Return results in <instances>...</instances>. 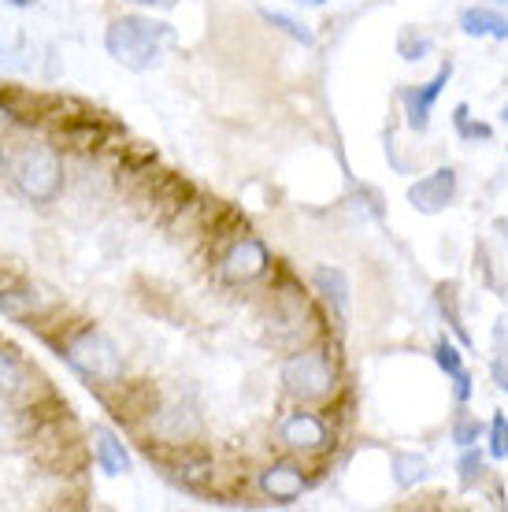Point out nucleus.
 I'll use <instances>...</instances> for the list:
<instances>
[{"label": "nucleus", "mask_w": 508, "mask_h": 512, "mask_svg": "<svg viewBox=\"0 0 508 512\" xmlns=\"http://www.w3.org/2000/svg\"><path fill=\"white\" fill-rule=\"evenodd\" d=\"M171 30L164 23H153V19H141V15H123L108 26L104 34V45L115 60L130 71H145L160 60V49L167 45Z\"/></svg>", "instance_id": "f257e3e1"}, {"label": "nucleus", "mask_w": 508, "mask_h": 512, "mask_svg": "<svg viewBox=\"0 0 508 512\" xmlns=\"http://www.w3.org/2000/svg\"><path fill=\"white\" fill-rule=\"evenodd\" d=\"M15 186L26 201L49 205L56 193L64 190V160L49 145H34L15 160Z\"/></svg>", "instance_id": "f03ea898"}, {"label": "nucleus", "mask_w": 508, "mask_h": 512, "mask_svg": "<svg viewBox=\"0 0 508 512\" xmlns=\"http://www.w3.org/2000/svg\"><path fill=\"white\" fill-rule=\"evenodd\" d=\"M67 360H71L75 372H82L93 383L115 386L123 379V353L101 331H82L78 338H71L67 342Z\"/></svg>", "instance_id": "7ed1b4c3"}, {"label": "nucleus", "mask_w": 508, "mask_h": 512, "mask_svg": "<svg viewBox=\"0 0 508 512\" xmlns=\"http://www.w3.org/2000/svg\"><path fill=\"white\" fill-rule=\"evenodd\" d=\"M282 386L286 394L297 401H319L334 390V364L327 360V353L319 349H305V353H293L282 364Z\"/></svg>", "instance_id": "20e7f679"}, {"label": "nucleus", "mask_w": 508, "mask_h": 512, "mask_svg": "<svg viewBox=\"0 0 508 512\" xmlns=\"http://www.w3.org/2000/svg\"><path fill=\"white\" fill-rule=\"evenodd\" d=\"M271 264L267 245L260 238H242V242L230 245V253L223 256V279L227 282H253L260 279Z\"/></svg>", "instance_id": "39448f33"}, {"label": "nucleus", "mask_w": 508, "mask_h": 512, "mask_svg": "<svg viewBox=\"0 0 508 512\" xmlns=\"http://www.w3.org/2000/svg\"><path fill=\"white\" fill-rule=\"evenodd\" d=\"M453 197H457V171H453V167H438V171H431V175L420 179L416 186H408V205L427 212V216L442 212Z\"/></svg>", "instance_id": "423d86ee"}, {"label": "nucleus", "mask_w": 508, "mask_h": 512, "mask_svg": "<svg viewBox=\"0 0 508 512\" xmlns=\"http://www.w3.org/2000/svg\"><path fill=\"white\" fill-rule=\"evenodd\" d=\"M153 435L160 438V442H171V446H178V442H190V438L201 435V416L190 409V405H164V409H156L153 416Z\"/></svg>", "instance_id": "0eeeda50"}, {"label": "nucleus", "mask_w": 508, "mask_h": 512, "mask_svg": "<svg viewBox=\"0 0 508 512\" xmlns=\"http://www.w3.org/2000/svg\"><path fill=\"white\" fill-rule=\"evenodd\" d=\"M312 290L319 294V301L327 305V312L334 316L338 327H345L349 320V279H345L342 268H316L312 271Z\"/></svg>", "instance_id": "6e6552de"}, {"label": "nucleus", "mask_w": 508, "mask_h": 512, "mask_svg": "<svg viewBox=\"0 0 508 512\" xmlns=\"http://www.w3.org/2000/svg\"><path fill=\"white\" fill-rule=\"evenodd\" d=\"M260 487H264V494L271 501H279V505H290L293 498H301L308 487L305 479V468L293 461H279L271 464L264 475H260Z\"/></svg>", "instance_id": "1a4fd4ad"}, {"label": "nucleus", "mask_w": 508, "mask_h": 512, "mask_svg": "<svg viewBox=\"0 0 508 512\" xmlns=\"http://www.w3.org/2000/svg\"><path fill=\"white\" fill-rule=\"evenodd\" d=\"M449 78H453V64H442L438 67V75H434L427 86H420V90H405L408 127L427 130V123H431V108H434V101L442 97L445 86H449Z\"/></svg>", "instance_id": "9d476101"}, {"label": "nucleus", "mask_w": 508, "mask_h": 512, "mask_svg": "<svg viewBox=\"0 0 508 512\" xmlns=\"http://www.w3.org/2000/svg\"><path fill=\"white\" fill-rule=\"evenodd\" d=\"M282 442L290 449H323L327 446V423L319 420L316 412H293L290 420L282 423Z\"/></svg>", "instance_id": "9b49d317"}, {"label": "nucleus", "mask_w": 508, "mask_h": 512, "mask_svg": "<svg viewBox=\"0 0 508 512\" xmlns=\"http://www.w3.org/2000/svg\"><path fill=\"white\" fill-rule=\"evenodd\" d=\"M460 30L468 34V38H494V41H508V19L494 8H483V4H475V8H464L460 12Z\"/></svg>", "instance_id": "f8f14e48"}, {"label": "nucleus", "mask_w": 508, "mask_h": 512, "mask_svg": "<svg viewBox=\"0 0 508 512\" xmlns=\"http://www.w3.org/2000/svg\"><path fill=\"white\" fill-rule=\"evenodd\" d=\"M93 453H97L101 472H108V475L130 472V453L123 449V442H119L108 427H93Z\"/></svg>", "instance_id": "ddd939ff"}, {"label": "nucleus", "mask_w": 508, "mask_h": 512, "mask_svg": "<svg viewBox=\"0 0 508 512\" xmlns=\"http://www.w3.org/2000/svg\"><path fill=\"white\" fill-rule=\"evenodd\" d=\"M0 312L4 316H34L41 305H45V297L34 290V286H15V290H0Z\"/></svg>", "instance_id": "4468645a"}, {"label": "nucleus", "mask_w": 508, "mask_h": 512, "mask_svg": "<svg viewBox=\"0 0 508 512\" xmlns=\"http://www.w3.org/2000/svg\"><path fill=\"white\" fill-rule=\"evenodd\" d=\"M175 479L182 483L186 490H197L204 487L208 479H212V461L208 457H186V461L175 468Z\"/></svg>", "instance_id": "2eb2a0df"}, {"label": "nucleus", "mask_w": 508, "mask_h": 512, "mask_svg": "<svg viewBox=\"0 0 508 512\" xmlns=\"http://www.w3.org/2000/svg\"><path fill=\"white\" fill-rule=\"evenodd\" d=\"M423 475H427V461L423 457H416V453H397L394 457V479L397 487H416Z\"/></svg>", "instance_id": "dca6fc26"}, {"label": "nucleus", "mask_w": 508, "mask_h": 512, "mask_svg": "<svg viewBox=\"0 0 508 512\" xmlns=\"http://www.w3.org/2000/svg\"><path fill=\"white\" fill-rule=\"evenodd\" d=\"M438 305H442L445 320L457 327V334L468 342V331H464V316H460V297H457V282H442L438 286Z\"/></svg>", "instance_id": "f3484780"}, {"label": "nucleus", "mask_w": 508, "mask_h": 512, "mask_svg": "<svg viewBox=\"0 0 508 512\" xmlns=\"http://www.w3.org/2000/svg\"><path fill=\"white\" fill-rule=\"evenodd\" d=\"M479 435H483V423H479V416H471L468 409H460L457 416H453V442L457 446H475L479 442Z\"/></svg>", "instance_id": "a211bd4d"}, {"label": "nucleus", "mask_w": 508, "mask_h": 512, "mask_svg": "<svg viewBox=\"0 0 508 512\" xmlns=\"http://www.w3.org/2000/svg\"><path fill=\"white\" fill-rule=\"evenodd\" d=\"M23 390V364L12 353H0V397H12Z\"/></svg>", "instance_id": "6ab92c4d"}, {"label": "nucleus", "mask_w": 508, "mask_h": 512, "mask_svg": "<svg viewBox=\"0 0 508 512\" xmlns=\"http://www.w3.org/2000/svg\"><path fill=\"white\" fill-rule=\"evenodd\" d=\"M460 483H464V490H471L479 479L486 475V461H483V453H475V449H468L464 457H460Z\"/></svg>", "instance_id": "aec40b11"}, {"label": "nucleus", "mask_w": 508, "mask_h": 512, "mask_svg": "<svg viewBox=\"0 0 508 512\" xmlns=\"http://www.w3.org/2000/svg\"><path fill=\"white\" fill-rule=\"evenodd\" d=\"M490 457H494V461H505L508 457V416L505 412H497L494 420H490Z\"/></svg>", "instance_id": "412c9836"}, {"label": "nucleus", "mask_w": 508, "mask_h": 512, "mask_svg": "<svg viewBox=\"0 0 508 512\" xmlns=\"http://www.w3.org/2000/svg\"><path fill=\"white\" fill-rule=\"evenodd\" d=\"M434 360H438V368H442L445 375H457L464 372V357H460V349L449 342V338H442L438 346H434Z\"/></svg>", "instance_id": "4be33fe9"}, {"label": "nucleus", "mask_w": 508, "mask_h": 512, "mask_svg": "<svg viewBox=\"0 0 508 512\" xmlns=\"http://www.w3.org/2000/svg\"><path fill=\"white\" fill-rule=\"evenodd\" d=\"M264 19H267V23H271V26H279V30H286V34H290V38H297V41H301V45H312V41H316V38H312V30H305V26H301V23H293L290 15L264 12Z\"/></svg>", "instance_id": "5701e85b"}, {"label": "nucleus", "mask_w": 508, "mask_h": 512, "mask_svg": "<svg viewBox=\"0 0 508 512\" xmlns=\"http://www.w3.org/2000/svg\"><path fill=\"white\" fill-rule=\"evenodd\" d=\"M453 123H457V130H460V138H490V127H483V123H471L468 119V104H460L457 112H453Z\"/></svg>", "instance_id": "b1692460"}, {"label": "nucleus", "mask_w": 508, "mask_h": 512, "mask_svg": "<svg viewBox=\"0 0 508 512\" xmlns=\"http://www.w3.org/2000/svg\"><path fill=\"white\" fill-rule=\"evenodd\" d=\"M397 49H401V56H405V60H423V56H427V49H431V41L416 38V30H405V34H401V41H397Z\"/></svg>", "instance_id": "393cba45"}, {"label": "nucleus", "mask_w": 508, "mask_h": 512, "mask_svg": "<svg viewBox=\"0 0 508 512\" xmlns=\"http://www.w3.org/2000/svg\"><path fill=\"white\" fill-rule=\"evenodd\" d=\"M453 394H457L460 405H464V401L471 397V375L468 372H457V375H453Z\"/></svg>", "instance_id": "a878e982"}, {"label": "nucleus", "mask_w": 508, "mask_h": 512, "mask_svg": "<svg viewBox=\"0 0 508 512\" xmlns=\"http://www.w3.org/2000/svg\"><path fill=\"white\" fill-rule=\"evenodd\" d=\"M494 383L508 394V353H497V360H494Z\"/></svg>", "instance_id": "bb28decb"}, {"label": "nucleus", "mask_w": 508, "mask_h": 512, "mask_svg": "<svg viewBox=\"0 0 508 512\" xmlns=\"http://www.w3.org/2000/svg\"><path fill=\"white\" fill-rule=\"evenodd\" d=\"M134 4H149V8H171L175 0H134Z\"/></svg>", "instance_id": "cd10ccee"}, {"label": "nucleus", "mask_w": 508, "mask_h": 512, "mask_svg": "<svg viewBox=\"0 0 508 512\" xmlns=\"http://www.w3.org/2000/svg\"><path fill=\"white\" fill-rule=\"evenodd\" d=\"M0 123H12V112H8V108H0Z\"/></svg>", "instance_id": "c85d7f7f"}, {"label": "nucleus", "mask_w": 508, "mask_h": 512, "mask_svg": "<svg viewBox=\"0 0 508 512\" xmlns=\"http://www.w3.org/2000/svg\"><path fill=\"white\" fill-rule=\"evenodd\" d=\"M490 4H508V0H490Z\"/></svg>", "instance_id": "c756f323"}, {"label": "nucleus", "mask_w": 508, "mask_h": 512, "mask_svg": "<svg viewBox=\"0 0 508 512\" xmlns=\"http://www.w3.org/2000/svg\"><path fill=\"white\" fill-rule=\"evenodd\" d=\"M501 116H505V119H508V104H505V112H501Z\"/></svg>", "instance_id": "7c9ffc66"}, {"label": "nucleus", "mask_w": 508, "mask_h": 512, "mask_svg": "<svg viewBox=\"0 0 508 512\" xmlns=\"http://www.w3.org/2000/svg\"><path fill=\"white\" fill-rule=\"evenodd\" d=\"M15 4H30V0H15Z\"/></svg>", "instance_id": "2f4dec72"}, {"label": "nucleus", "mask_w": 508, "mask_h": 512, "mask_svg": "<svg viewBox=\"0 0 508 512\" xmlns=\"http://www.w3.org/2000/svg\"><path fill=\"white\" fill-rule=\"evenodd\" d=\"M316 4H323V0H316Z\"/></svg>", "instance_id": "473e14b6"}]
</instances>
